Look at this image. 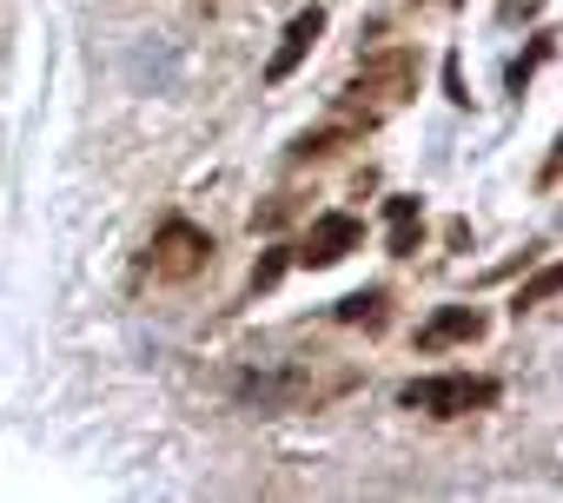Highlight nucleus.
<instances>
[{"instance_id": "1", "label": "nucleus", "mask_w": 563, "mask_h": 503, "mask_svg": "<svg viewBox=\"0 0 563 503\" xmlns=\"http://www.w3.org/2000/svg\"><path fill=\"white\" fill-rule=\"evenodd\" d=\"M352 384H358L352 371L319 378V371H306V365H286V371H239V378H232V398L252 404V411H265V417H278V411H319V404L345 398Z\"/></svg>"}, {"instance_id": "2", "label": "nucleus", "mask_w": 563, "mask_h": 503, "mask_svg": "<svg viewBox=\"0 0 563 503\" xmlns=\"http://www.w3.org/2000/svg\"><path fill=\"white\" fill-rule=\"evenodd\" d=\"M504 398L497 378H477V371H438V378H411L398 391L405 411H424V417H471V411H490Z\"/></svg>"}, {"instance_id": "3", "label": "nucleus", "mask_w": 563, "mask_h": 503, "mask_svg": "<svg viewBox=\"0 0 563 503\" xmlns=\"http://www.w3.org/2000/svg\"><path fill=\"white\" fill-rule=\"evenodd\" d=\"M206 259H212V238H206L192 219H166V225L153 232V245H146V266H153V279H166V286L199 279Z\"/></svg>"}, {"instance_id": "4", "label": "nucleus", "mask_w": 563, "mask_h": 503, "mask_svg": "<svg viewBox=\"0 0 563 503\" xmlns=\"http://www.w3.org/2000/svg\"><path fill=\"white\" fill-rule=\"evenodd\" d=\"M352 93H372V100H378V113H385V107H398V100H411V93H418V54H405V47L372 54V60L358 67V80H352Z\"/></svg>"}, {"instance_id": "5", "label": "nucleus", "mask_w": 563, "mask_h": 503, "mask_svg": "<svg viewBox=\"0 0 563 503\" xmlns=\"http://www.w3.org/2000/svg\"><path fill=\"white\" fill-rule=\"evenodd\" d=\"M358 245H365V225L352 212H319L312 232H306V245H299V266L325 272V266H339L345 252H358Z\"/></svg>"}, {"instance_id": "6", "label": "nucleus", "mask_w": 563, "mask_h": 503, "mask_svg": "<svg viewBox=\"0 0 563 503\" xmlns=\"http://www.w3.org/2000/svg\"><path fill=\"white\" fill-rule=\"evenodd\" d=\"M319 34H325V8H299L292 27L278 34V54L265 60V80H272V87H278V80H292V74L306 67V54L319 47Z\"/></svg>"}, {"instance_id": "7", "label": "nucleus", "mask_w": 563, "mask_h": 503, "mask_svg": "<svg viewBox=\"0 0 563 503\" xmlns=\"http://www.w3.org/2000/svg\"><path fill=\"white\" fill-rule=\"evenodd\" d=\"M484 338V312L471 305H444L418 325V351H444V345H477Z\"/></svg>"}, {"instance_id": "8", "label": "nucleus", "mask_w": 563, "mask_h": 503, "mask_svg": "<svg viewBox=\"0 0 563 503\" xmlns=\"http://www.w3.org/2000/svg\"><path fill=\"white\" fill-rule=\"evenodd\" d=\"M332 318H339V325L385 332V325H391V292H378V286H372V292H352V299H339V305H332Z\"/></svg>"}, {"instance_id": "9", "label": "nucleus", "mask_w": 563, "mask_h": 503, "mask_svg": "<svg viewBox=\"0 0 563 503\" xmlns=\"http://www.w3.org/2000/svg\"><path fill=\"white\" fill-rule=\"evenodd\" d=\"M385 212H391V259H411L418 238H424V212H418V199H405V192H398Z\"/></svg>"}, {"instance_id": "10", "label": "nucleus", "mask_w": 563, "mask_h": 503, "mask_svg": "<svg viewBox=\"0 0 563 503\" xmlns=\"http://www.w3.org/2000/svg\"><path fill=\"white\" fill-rule=\"evenodd\" d=\"M365 126L358 120H339V126H319V133H299L292 139V159H325V153H339V146H352Z\"/></svg>"}, {"instance_id": "11", "label": "nucleus", "mask_w": 563, "mask_h": 503, "mask_svg": "<svg viewBox=\"0 0 563 503\" xmlns=\"http://www.w3.org/2000/svg\"><path fill=\"white\" fill-rule=\"evenodd\" d=\"M556 286H563V272H556V266H543V272H537V279L510 299V312H517V318H523V312H537L543 299H556Z\"/></svg>"}, {"instance_id": "12", "label": "nucleus", "mask_w": 563, "mask_h": 503, "mask_svg": "<svg viewBox=\"0 0 563 503\" xmlns=\"http://www.w3.org/2000/svg\"><path fill=\"white\" fill-rule=\"evenodd\" d=\"M550 54H556V41H550V34H537V41H530V54H523V60H510V87L523 93V87H530V74H537Z\"/></svg>"}, {"instance_id": "13", "label": "nucleus", "mask_w": 563, "mask_h": 503, "mask_svg": "<svg viewBox=\"0 0 563 503\" xmlns=\"http://www.w3.org/2000/svg\"><path fill=\"white\" fill-rule=\"evenodd\" d=\"M278 272H286V252H272V259H265V266H258V272H252V292H265V286H272V279H278Z\"/></svg>"}, {"instance_id": "14", "label": "nucleus", "mask_w": 563, "mask_h": 503, "mask_svg": "<svg viewBox=\"0 0 563 503\" xmlns=\"http://www.w3.org/2000/svg\"><path fill=\"white\" fill-rule=\"evenodd\" d=\"M457 8H464V0H457Z\"/></svg>"}]
</instances>
